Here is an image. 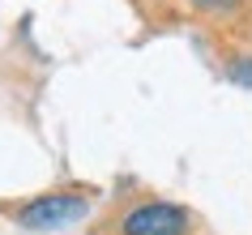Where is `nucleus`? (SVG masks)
<instances>
[{
	"label": "nucleus",
	"instance_id": "f257e3e1",
	"mask_svg": "<svg viewBox=\"0 0 252 235\" xmlns=\"http://www.w3.org/2000/svg\"><path fill=\"white\" fill-rule=\"evenodd\" d=\"M86 209H90V201L81 193H47L17 209V222L30 231H60V227H73L77 218H86Z\"/></svg>",
	"mask_w": 252,
	"mask_h": 235
},
{
	"label": "nucleus",
	"instance_id": "f03ea898",
	"mask_svg": "<svg viewBox=\"0 0 252 235\" xmlns=\"http://www.w3.org/2000/svg\"><path fill=\"white\" fill-rule=\"evenodd\" d=\"M188 231V209L171 205V201H146L124 214L120 235H184Z\"/></svg>",
	"mask_w": 252,
	"mask_h": 235
},
{
	"label": "nucleus",
	"instance_id": "7ed1b4c3",
	"mask_svg": "<svg viewBox=\"0 0 252 235\" xmlns=\"http://www.w3.org/2000/svg\"><path fill=\"white\" fill-rule=\"evenodd\" d=\"M231 73H235L239 86H252V60H235V68H231Z\"/></svg>",
	"mask_w": 252,
	"mask_h": 235
},
{
	"label": "nucleus",
	"instance_id": "20e7f679",
	"mask_svg": "<svg viewBox=\"0 0 252 235\" xmlns=\"http://www.w3.org/2000/svg\"><path fill=\"white\" fill-rule=\"evenodd\" d=\"M197 4H205V9H231L235 0H197Z\"/></svg>",
	"mask_w": 252,
	"mask_h": 235
}]
</instances>
